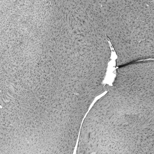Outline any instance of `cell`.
<instances>
[{"label":"cell","mask_w":154,"mask_h":154,"mask_svg":"<svg viewBox=\"0 0 154 154\" xmlns=\"http://www.w3.org/2000/svg\"><path fill=\"white\" fill-rule=\"evenodd\" d=\"M102 22L121 66L153 59L154 0L102 1Z\"/></svg>","instance_id":"1"}]
</instances>
